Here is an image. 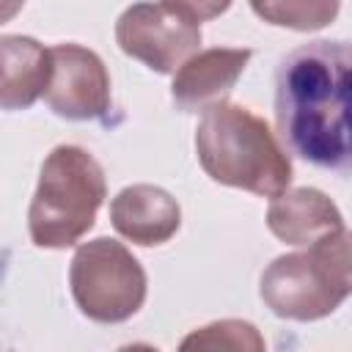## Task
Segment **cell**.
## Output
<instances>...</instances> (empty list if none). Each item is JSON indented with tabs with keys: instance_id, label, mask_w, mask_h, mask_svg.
<instances>
[{
	"instance_id": "obj_1",
	"label": "cell",
	"mask_w": 352,
	"mask_h": 352,
	"mask_svg": "<svg viewBox=\"0 0 352 352\" xmlns=\"http://www.w3.org/2000/svg\"><path fill=\"white\" fill-rule=\"evenodd\" d=\"M346 41H311L289 52L275 74V124L286 148L330 170L349 168Z\"/></svg>"
},
{
	"instance_id": "obj_2",
	"label": "cell",
	"mask_w": 352,
	"mask_h": 352,
	"mask_svg": "<svg viewBox=\"0 0 352 352\" xmlns=\"http://www.w3.org/2000/svg\"><path fill=\"white\" fill-rule=\"evenodd\" d=\"M195 154L217 184L275 198L292 184V160L270 124L253 110L217 102L195 126Z\"/></svg>"
},
{
	"instance_id": "obj_3",
	"label": "cell",
	"mask_w": 352,
	"mask_h": 352,
	"mask_svg": "<svg viewBox=\"0 0 352 352\" xmlns=\"http://www.w3.org/2000/svg\"><path fill=\"white\" fill-rule=\"evenodd\" d=\"M107 198L104 170L80 146H55L38 173L28 209V231L36 248L63 250L77 245L96 223Z\"/></svg>"
},
{
	"instance_id": "obj_4",
	"label": "cell",
	"mask_w": 352,
	"mask_h": 352,
	"mask_svg": "<svg viewBox=\"0 0 352 352\" xmlns=\"http://www.w3.org/2000/svg\"><path fill=\"white\" fill-rule=\"evenodd\" d=\"M349 231H341L300 253L278 256L264 270L258 294L280 319L316 322L330 316L349 297Z\"/></svg>"
},
{
	"instance_id": "obj_5",
	"label": "cell",
	"mask_w": 352,
	"mask_h": 352,
	"mask_svg": "<svg viewBox=\"0 0 352 352\" xmlns=\"http://www.w3.org/2000/svg\"><path fill=\"white\" fill-rule=\"evenodd\" d=\"M69 286L82 316L102 324H118L140 311L148 283L140 261L124 242L96 236L74 250Z\"/></svg>"
},
{
	"instance_id": "obj_6",
	"label": "cell",
	"mask_w": 352,
	"mask_h": 352,
	"mask_svg": "<svg viewBox=\"0 0 352 352\" xmlns=\"http://www.w3.org/2000/svg\"><path fill=\"white\" fill-rule=\"evenodd\" d=\"M116 41L124 55L157 74H173L201 47V25L162 0H143L124 8L116 22Z\"/></svg>"
},
{
	"instance_id": "obj_7",
	"label": "cell",
	"mask_w": 352,
	"mask_h": 352,
	"mask_svg": "<svg viewBox=\"0 0 352 352\" xmlns=\"http://www.w3.org/2000/svg\"><path fill=\"white\" fill-rule=\"evenodd\" d=\"M50 80L44 102L66 121H94L110 110V74L104 60L82 44L50 47Z\"/></svg>"
},
{
	"instance_id": "obj_8",
	"label": "cell",
	"mask_w": 352,
	"mask_h": 352,
	"mask_svg": "<svg viewBox=\"0 0 352 352\" xmlns=\"http://www.w3.org/2000/svg\"><path fill=\"white\" fill-rule=\"evenodd\" d=\"M250 55L253 52L242 47H212L192 52L173 72V104L182 113H204L206 107L226 102L236 80L242 77Z\"/></svg>"
},
{
	"instance_id": "obj_9",
	"label": "cell",
	"mask_w": 352,
	"mask_h": 352,
	"mask_svg": "<svg viewBox=\"0 0 352 352\" xmlns=\"http://www.w3.org/2000/svg\"><path fill=\"white\" fill-rule=\"evenodd\" d=\"M267 226L280 242L294 248H308L346 231L338 206L316 187L283 190L280 195L270 198Z\"/></svg>"
},
{
	"instance_id": "obj_10",
	"label": "cell",
	"mask_w": 352,
	"mask_h": 352,
	"mask_svg": "<svg viewBox=\"0 0 352 352\" xmlns=\"http://www.w3.org/2000/svg\"><path fill=\"white\" fill-rule=\"evenodd\" d=\"M113 228L132 245H165L182 226L176 198L154 184H129L110 204Z\"/></svg>"
},
{
	"instance_id": "obj_11",
	"label": "cell",
	"mask_w": 352,
	"mask_h": 352,
	"mask_svg": "<svg viewBox=\"0 0 352 352\" xmlns=\"http://www.w3.org/2000/svg\"><path fill=\"white\" fill-rule=\"evenodd\" d=\"M50 50L30 36H0V110H28L47 88Z\"/></svg>"
},
{
	"instance_id": "obj_12",
	"label": "cell",
	"mask_w": 352,
	"mask_h": 352,
	"mask_svg": "<svg viewBox=\"0 0 352 352\" xmlns=\"http://www.w3.org/2000/svg\"><path fill=\"white\" fill-rule=\"evenodd\" d=\"M250 8L267 25L308 33L327 28L338 16L341 0H250Z\"/></svg>"
},
{
	"instance_id": "obj_13",
	"label": "cell",
	"mask_w": 352,
	"mask_h": 352,
	"mask_svg": "<svg viewBox=\"0 0 352 352\" xmlns=\"http://www.w3.org/2000/svg\"><path fill=\"white\" fill-rule=\"evenodd\" d=\"M182 349H234V352H261L264 338L261 333L242 319H223L212 322L206 327L192 330L184 341Z\"/></svg>"
},
{
	"instance_id": "obj_14",
	"label": "cell",
	"mask_w": 352,
	"mask_h": 352,
	"mask_svg": "<svg viewBox=\"0 0 352 352\" xmlns=\"http://www.w3.org/2000/svg\"><path fill=\"white\" fill-rule=\"evenodd\" d=\"M162 3H168L176 11H182L184 16H190L198 25L209 22V19H217L231 6V0H162Z\"/></svg>"
},
{
	"instance_id": "obj_15",
	"label": "cell",
	"mask_w": 352,
	"mask_h": 352,
	"mask_svg": "<svg viewBox=\"0 0 352 352\" xmlns=\"http://www.w3.org/2000/svg\"><path fill=\"white\" fill-rule=\"evenodd\" d=\"M22 6H25V0H0V25L11 22L22 11Z\"/></svg>"
}]
</instances>
